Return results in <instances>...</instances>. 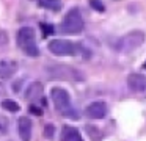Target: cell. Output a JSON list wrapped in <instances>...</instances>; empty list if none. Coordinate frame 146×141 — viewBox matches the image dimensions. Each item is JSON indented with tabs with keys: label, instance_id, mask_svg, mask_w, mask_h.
<instances>
[{
	"label": "cell",
	"instance_id": "6da1fadb",
	"mask_svg": "<svg viewBox=\"0 0 146 141\" xmlns=\"http://www.w3.org/2000/svg\"><path fill=\"white\" fill-rule=\"evenodd\" d=\"M50 97H52V102H54V105H55L58 113H61L63 116H66L69 119H79L80 118L77 110H74L72 105H71V97H69L66 89H63V88H54L50 91Z\"/></svg>",
	"mask_w": 146,
	"mask_h": 141
},
{
	"label": "cell",
	"instance_id": "7a4b0ae2",
	"mask_svg": "<svg viewBox=\"0 0 146 141\" xmlns=\"http://www.w3.org/2000/svg\"><path fill=\"white\" fill-rule=\"evenodd\" d=\"M46 72L47 75L52 78V80H66V81H82L85 78L83 72H80L79 69L71 68L68 64H50L46 68Z\"/></svg>",
	"mask_w": 146,
	"mask_h": 141
},
{
	"label": "cell",
	"instance_id": "3957f363",
	"mask_svg": "<svg viewBox=\"0 0 146 141\" xmlns=\"http://www.w3.org/2000/svg\"><path fill=\"white\" fill-rule=\"evenodd\" d=\"M17 46L25 52V55L29 56H38L39 49L36 46V34L35 30L30 27H24L17 31Z\"/></svg>",
	"mask_w": 146,
	"mask_h": 141
},
{
	"label": "cell",
	"instance_id": "277c9868",
	"mask_svg": "<svg viewBox=\"0 0 146 141\" xmlns=\"http://www.w3.org/2000/svg\"><path fill=\"white\" fill-rule=\"evenodd\" d=\"M83 17L80 14L79 8H71L69 11L66 13V16L61 21V28H63L64 33L68 34H79L83 31Z\"/></svg>",
	"mask_w": 146,
	"mask_h": 141
},
{
	"label": "cell",
	"instance_id": "5b68a950",
	"mask_svg": "<svg viewBox=\"0 0 146 141\" xmlns=\"http://www.w3.org/2000/svg\"><path fill=\"white\" fill-rule=\"evenodd\" d=\"M143 42H145V33L141 30H133V31H129L127 34H124L118 41L116 49L123 53H130L135 49H138Z\"/></svg>",
	"mask_w": 146,
	"mask_h": 141
},
{
	"label": "cell",
	"instance_id": "8992f818",
	"mask_svg": "<svg viewBox=\"0 0 146 141\" xmlns=\"http://www.w3.org/2000/svg\"><path fill=\"white\" fill-rule=\"evenodd\" d=\"M47 49L50 50V53H54L57 56H72V55H77V52H79V46H76L74 42H69V41H63V39L50 41Z\"/></svg>",
	"mask_w": 146,
	"mask_h": 141
},
{
	"label": "cell",
	"instance_id": "52a82bcc",
	"mask_svg": "<svg viewBox=\"0 0 146 141\" xmlns=\"http://www.w3.org/2000/svg\"><path fill=\"white\" fill-rule=\"evenodd\" d=\"M85 113H86V116L91 118V119H102L107 115V105H105L104 102H93L86 107Z\"/></svg>",
	"mask_w": 146,
	"mask_h": 141
},
{
	"label": "cell",
	"instance_id": "ba28073f",
	"mask_svg": "<svg viewBox=\"0 0 146 141\" xmlns=\"http://www.w3.org/2000/svg\"><path fill=\"white\" fill-rule=\"evenodd\" d=\"M127 86L135 93H143L146 89V77L141 74H129L127 77Z\"/></svg>",
	"mask_w": 146,
	"mask_h": 141
},
{
	"label": "cell",
	"instance_id": "9c48e42d",
	"mask_svg": "<svg viewBox=\"0 0 146 141\" xmlns=\"http://www.w3.org/2000/svg\"><path fill=\"white\" fill-rule=\"evenodd\" d=\"M17 130H19V136L22 141H30L32 138V121L30 118H21L17 122Z\"/></svg>",
	"mask_w": 146,
	"mask_h": 141
},
{
	"label": "cell",
	"instance_id": "30bf717a",
	"mask_svg": "<svg viewBox=\"0 0 146 141\" xmlns=\"http://www.w3.org/2000/svg\"><path fill=\"white\" fill-rule=\"evenodd\" d=\"M42 97V85L39 81H33L27 86L25 89V99L29 102H36L38 99Z\"/></svg>",
	"mask_w": 146,
	"mask_h": 141
},
{
	"label": "cell",
	"instance_id": "8fae6325",
	"mask_svg": "<svg viewBox=\"0 0 146 141\" xmlns=\"http://www.w3.org/2000/svg\"><path fill=\"white\" fill-rule=\"evenodd\" d=\"M61 141H83V138L77 128L71 127V125H64L61 130Z\"/></svg>",
	"mask_w": 146,
	"mask_h": 141
},
{
	"label": "cell",
	"instance_id": "7c38bea8",
	"mask_svg": "<svg viewBox=\"0 0 146 141\" xmlns=\"http://www.w3.org/2000/svg\"><path fill=\"white\" fill-rule=\"evenodd\" d=\"M16 72L14 61H0V78H10Z\"/></svg>",
	"mask_w": 146,
	"mask_h": 141
},
{
	"label": "cell",
	"instance_id": "4fadbf2b",
	"mask_svg": "<svg viewBox=\"0 0 146 141\" xmlns=\"http://www.w3.org/2000/svg\"><path fill=\"white\" fill-rule=\"evenodd\" d=\"M38 3H39V6H42L46 9H50V11H60L61 6H63L61 0H39Z\"/></svg>",
	"mask_w": 146,
	"mask_h": 141
},
{
	"label": "cell",
	"instance_id": "5bb4252c",
	"mask_svg": "<svg viewBox=\"0 0 146 141\" xmlns=\"http://www.w3.org/2000/svg\"><path fill=\"white\" fill-rule=\"evenodd\" d=\"M2 107H3L7 111H11V113L19 111V103L14 102V100H11V99H5L3 102H2Z\"/></svg>",
	"mask_w": 146,
	"mask_h": 141
},
{
	"label": "cell",
	"instance_id": "9a60e30c",
	"mask_svg": "<svg viewBox=\"0 0 146 141\" xmlns=\"http://www.w3.org/2000/svg\"><path fill=\"white\" fill-rule=\"evenodd\" d=\"M8 128H10V122H8L7 118L0 116V135L8 133Z\"/></svg>",
	"mask_w": 146,
	"mask_h": 141
},
{
	"label": "cell",
	"instance_id": "2e32d148",
	"mask_svg": "<svg viewBox=\"0 0 146 141\" xmlns=\"http://www.w3.org/2000/svg\"><path fill=\"white\" fill-rule=\"evenodd\" d=\"M86 133H88L90 136L93 138V140H98V138L101 136V133H99L98 127H94V125H86Z\"/></svg>",
	"mask_w": 146,
	"mask_h": 141
},
{
	"label": "cell",
	"instance_id": "e0dca14e",
	"mask_svg": "<svg viewBox=\"0 0 146 141\" xmlns=\"http://www.w3.org/2000/svg\"><path fill=\"white\" fill-rule=\"evenodd\" d=\"M55 135V127L52 124H46L44 125V136L47 138V140H52Z\"/></svg>",
	"mask_w": 146,
	"mask_h": 141
},
{
	"label": "cell",
	"instance_id": "ac0fdd59",
	"mask_svg": "<svg viewBox=\"0 0 146 141\" xmlns=\"http://www.w3.org/2000/svg\"><path fill=\"white\" fill-rule=\"evenodd\" d=\"M90 5H91V8H93V9H96L98 13H102V11L105 9V6L102 5L101 0H90Z\"/></svg>",
	"mask_w": 146,
	"mask_h": 141
},
{
	"label": "cell",
	"instance_id": "d6986e66",
	"mask_svg": "<svg viewBox=\"0 0 146 141\" xmlns=\"http://www.w3.org/2000/svg\"><path fill=\"white\" fill-rule=\"evenodd\" d=\"M41 28H42V34L44 36H49V34L54 33V25H49V24H41Z\"/></svg>",
	"mask_w": 146,
	"mask_h": 141
},
{
	"label": "cell",
	"instance_id": "ffe728a7",
	"mask_svg": "<svg viewBox=\"0 0 146 141\" xmlns=\"http://www.w3.org/2000/svg\"><path fill=\"white\" fill-rule=\"evenodd\" d=\"M30 113L32 115H35V116H42V110L39 108V107H36V105H30Z\"/></svg>",
	"mask_w": 146,
	"mask_h": 141
},
{
	"label": "cell",
	"instance_id": "44dd1931",
	"mask_svg": "<svg viewBox=\"0 0 146 141\" xmlns=\"http://www.w3.org/2000/svg\"><path fill=\"white\" fill-rule=\"evenodd\" d=\"M7 42H8V34H7V31H5V30H0V44H2V46H5Z\"/></svg>",
	"mask_w": 146,
	"mask_h": 141
},
{
	"label": "cell",
	"instance_id": "7402d4cb",
	"mask_svg": "<svg viewBox=\"0 0 146 141\" xmlns=\"http://www.w3.org/2000/svg\"><path fill=\"white\" fill-rule=\"evenodd\" d=\"M143 69H146V61H145V63H143Z\"/></svg>",
	"mask_w": 146,
	"mask_h": 141
}]
</instances>
